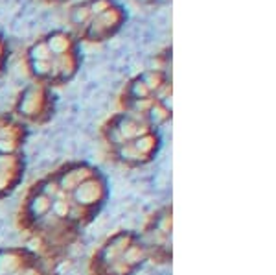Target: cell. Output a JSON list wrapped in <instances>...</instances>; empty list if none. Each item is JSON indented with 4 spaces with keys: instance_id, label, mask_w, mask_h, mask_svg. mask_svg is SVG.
I'll use <instances>...</instances> for the list:
<instances>
[{
    "instance_id": "7",
    "label": "cell",
    "mask_w": 276,
    "mask_h": 275,
    "mask_svg": "<svg viewBox=\"0 0 276 275\" xmlns=\"http://www.w3.org/2000/svg\"><path fill=\"white\" fill-rule=\"evenodd\" d=\"M33 257L26 250H2L0 251V275H11L17 270L33 264Z\"/></svg>"
},
{
    "instance_id": "8",
    "label": "cell",
    "mask_w": 276,
    "mask_h": 275,
    "mask_svg": "<svg viewBox=\"0 0 276 275\" xmlns=\"http://www.w3.org/2000/svg\"><path fill=\"white\" fill-rule=\"evenodd\" d=\"M50 207H52V200L46 198L44 194H41L37 189L31 192V196L28 198V203H26L28 216L35 222H39L41 218H44V216L50 213Z\"/></svg>"
},
{
    "instance_id": "1",
    "label": "cell",
    "mask_w": 276,
    "mask_h": 275,
    "mask_svg": "<svg viewBox=\"0 0 276 275\" xmlns=\"http://www.w3.org/2000/svg\"><path fill=\"white\" fill-rule=\"evenodd\" d=\"M26 63L39 83H66L76 76L81 63L78 41L70 31H50L28 48Z\"/></svg>"
},
{
    "instance_id": "4",
    "label": "cell",
    "mask_w": 276,
    "mask_h": 275,
    "mask_svg": "<svg viewBox=\"0 0 276 275\" xmlns=\"http://www.w3.org/2000/svg\"><path fill=\"white\" fill-rule=\"evenodd\" d=\"M105 200H107V183L98 172L89 179H85L70 194V202L79 205L81 209H87L90 213H96Z\"/></svg>"
},
{
    "instance_id": "6",
    "label": "cell",
    "mask_w": 276,
    "mask_h": 275,
    "mask_svg": "<svg viewBox=\"0 0 276 275\" xmlns=\"http://www.w3.org/2000/svg\"><path fill=\"white\" fill-rule=\"evenodd\" d=\"M135 237H137V235H133V233L122 231V233H118V235H114L113 239H109L107 242H105V246L100 250L98 257L94 259L98 270L103 272V270L109 268L113 263H116V261L124 255V251L127 250V246L135 240Z\"/></svg>"
},
{
    "instance_id": "10",
    "label": "cell",
    "mask_w": 276,
    "mask_h": 275,
    "mask_svg": "<svg viewBox=\"0 0 276 275\" xmlns=\"http://www.w3.org/2000/svg\"><path fill=\"white\" fill-rule=\"evenodd\" d=\"M138 2L144 4V6H166L171 0H138Z\"/></svg>"
},
{
    "instance_id": "5",
    "label": "cell",
    "mask_w": 276,
    "mask_h": 275,
    "mask_svg": "<svg viewBox=\"0 0 276 275\" xmlns=\"http://www.w3.org/2000/svg\"><path fill=\"white\" fill-rule=\"evenodd\" d=\"M98 170H94L92 166L87 163H72V165L63 166L57 174H54V179L57 181L59 189L66 194H72L74 190L78 189L79 185L83 183L85 179H89L90 176H94Z\"/></svg>"
},
{
    "instance_id": "3",
    "label": "cell",
    "mask_w": 276,
    "mask_h": 275,
    "mask_svg": "<svg viewBox=\"0 0 276 275\" xmlns=\"http://www.w3.org/2000/svg\"><path fill=\"white\" fill-rule=\"evenodd\" d=\"M15 109L30 122H46L54 115V96L44 83H31L20 92Z\"/></svg>"
},
{
    "instance_id": "2",
    "label": "cell",
    "mask_w": 276,
    "mask_h": 275,
    "mask_svg": "<svg viewBox=\"0 0 276 275\" xmlns=\"http://www.w3.org/2000/svg\"><path fill=\"white\" fill-rule=\"evenodd\" d=\"M127 13L114 0H83L70 9V24L81 39L103 43L124 26Z\"/></svg>"
},
{
    "instance_id": "9",
    "label": "cell",
    "mask_w": 276,
    "mask_h": 275,
    "mask_svg": "<svg viewBox=\"0 0 276 275\" xmlns=\"http://www.w3.org/2000/svg\"><path fill=\"white\" fill-rule=\"evenodd\" d=\"M11 275H44V274H42V270L37 268V264L33 263V264H28V266H24V268L17 270V272H15V274H11Z\"/></svg>"
},
{
    "instance_id": "11",
    "label": "cell",
    "mask_w": 276,
    "mask_h": 275,
    "mask_svg": "<svg viewBox=\"0 0 276 275\" xmlns=\"http://www.w3.org/2000/svg\"><path fill=\"white\" fill-rule=\"evenodd\" d=\"M46 2H52V4H61V2H66V0H46Z\"/></svg>"
}]
</instances>
